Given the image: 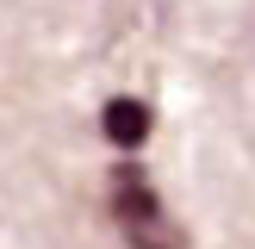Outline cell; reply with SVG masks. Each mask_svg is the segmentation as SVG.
I'll list each match as a JSON object with an SVG mask.
<instances>
[{
    "mask_svg": "<svg viewBox=\"0 0 255 249\" xmlns=\"http://www.w3.org/2000/svg\"><path fill=\"white\" fill-rule=\"evenodd\" d=\"M100 131H106L112 149H137V143L149 137V106L131 100V94H112L106 106H100Z\"/></svg>",
    "mask_w": 255,
    "mask_h": 249,
    "instance_id": "7a4b0ae2",
    "label": "cell"
},
{
    "mask_svg": "<svg viewBox=\"0 0 255 249\" xmlns=\"http://www.w3.org/2000/svg\"><path fill=\"white\" fill-rule=\"evenodd\" d=\"M106 212H112V224H119V237L131 249H187L181 224L168 218L156 181H149L137 162H119V168L106 174Z\"/></svg>",
    "mask_w": 255,
    "mask_h": 249,
    "instance_id": "6da1fadb",
    "label": "cell"
}]
</instances>
